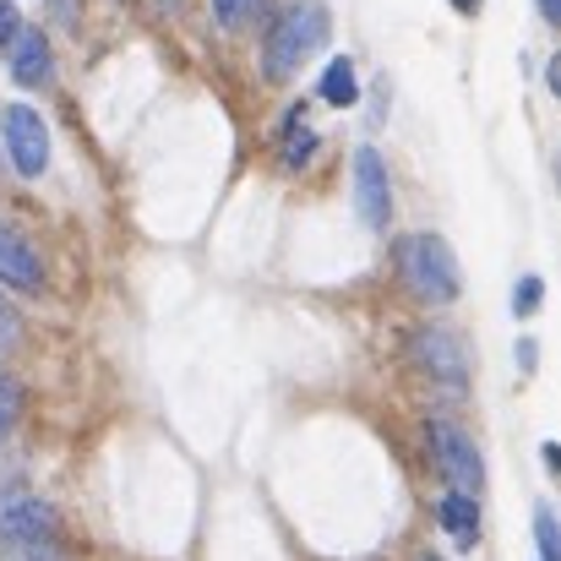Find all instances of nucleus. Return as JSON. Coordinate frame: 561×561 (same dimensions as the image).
<instances>
[{
  "mask_svg": "<svg viewBox=\"0 0 561 561\" xmlns=\"http://www.w3.org/2000/svg\"><path fill=\"white\" fill-rule=\"evenodd\" d=\"M328 33H333V16H328L322 0H289L267 22V38H262V71H267V82H289L317 49H328Z\"/></svg>",
  "mask_w": 561,
  "mask_h": 561,
  "instance_id": "f257e3e1",
  "label": "nucleus"
},
{
  "mask_svg": "<svg viewBox=\"0 0 561 561\" xmlns=\"http://www.w3.org/2000/svg\"><path fill=\"white\" fill-rule=\"evenodd\" d=\"M392 262H398V278L403 289L420 300V306H453L458 289H463V273H458V256L442 234H403L392 245Z\"/></svg>",
  "mask_w": 561,
  "mask_h": 561,
  "instance_id": "f03ea898",
  "label": "nucleus"
},
{
  "mask_svg": "<svg viewBox=\"0 0 561 561\" xmlns=\"http://www.w3.org/2000/svg\"><path fill=\"white\" fill-rule=\"evenodd\" d=\"M425 442H431V463L442 469V480H447L453 491L480 496V485H485V463H480L474 442H469L453 420H431V425H425Z\"/></svg>",
  "mask_w": 561,
  "mask_h": 561,
  "instance_id": "7ed1b4c3",
  "label": "nucleus"
},
{
  "mask_svg": "<svg viewBox=\"0 0 561 561\" xmlns=\"http://www.w3.org/2000/svg\"><path fill=\"white\" fill-rule=\"evenodd\" d=\"M0 131H5V148H11V164H16V175L38 181V175L49 170V126L38 121V110H27V104H11V110L0 115Z\"/></svg>",
  "mask_w": 561,
  "mask_h": 561,
  "instance_id": "20e7f679",
  "label": "nucleus"
},
{
  "mask_svg": "<svg viewBox=\"0 0 561 561\" xmlns=\"http://www.w3.org/2000/svg\"><path fill=\"white\" fill-rule=\"evenodd\" d=\"M55 507L38 502L27 485H5L0 491V546H22V540H55Z\"/></svg>",
  "mask_w": 561,
  "mask_h": 561,
  "instance_id": "39448f33",
  "label": "nucleus"
},
{
  "mask_svg": "<svg viewBox=\"0 0 561 561\" xmlns=\"http://www.w3.org/2000/svg\"><path fill=\"white\" fill-rule=\"evenodd\" d=\"M409 350H414V366L431 376V381H442L447 392H463L469 387V360H463V344H458L453 328H420Z\"/></svg>",
  "mask_w": 561,
  "mask_h": 561,
  "instance_id": "423d86ee",
  "label": "nucleus"
},
{
  "mask_svg": "<svg viewBox=\"0 0 561 561\" xmlns=\"http://www.w3.org/2000/svg\"><path fill=\"white\" fill-rule=\"evenodd\" d=\"M355 207H360L366 229H387V218H392V186H387V164L376 148L355 153Z\"/></svg>",
  "mask_w": 561,
  "mask_h": 561,
  "instance_id": "0eeeda50",
  "label": "nucleus"
},
{
  "mask_svg": "<svg viewBox=\"0 0 561 561\" xmlns=\"http://www.w3.org/2000/svg\"><path fill=\"white\" fill-rule=\"evenodd\" d=\"M0 284H11V289H22V295L44 289L38 251H33V245H27V234H22V229H11V224H0Z\"/></svg>",
  "mask_w": 561,
  "mask_h": 561,
  "instance_id": "6e6552de",
  "label": "nucleus"
},
{
  "mask_svg": "<svg viewBox=\"0 0 561 561\" xmlns=\"http://www.w3.org/2000/svg\"><path fill=\"white\" fill-rule=\"evenodd\" d=\"M11 77H16L22 88H49V82H55V55H49L44 33L22 27V33L11 38Z\"/></svg>",
  "mask_w": 561,
  "mask_h": 561,
  "instance_id": "1a4fd4ad",
  "label": "nucleus"
},
{
  "mask_svg": "<svg viewBox=\"0 0 561 561\" xmlns=\"http://www.w3.org/2000/svg\"><path fill=\"white\" fill-rule=\"evenodd\" d=\"M436 524L453 535V546H474L480 540V502L469 496V491H447L442 502H436Z\"/></svg>",
  "mask_w": 561,
  "mask_h": 561,
  "instance_id": "9d476101",
  "label": "nucleus"
},
{
  "mask_svg": "<svg viewBox=\"0 0 561 561\" xmlns=\"http://www.w3.org/2000/svg\"><path fill=\"white\" fill-rule=\"evenodd\" d=\"M311 159H317V131L306 126V110H289L284 142H278V164H284V170H306Z\"/></svg>",
  "mask_w": 561,
  "mask_h": 561,
  "instance_id": "9b49d317",
  "label": "nucleus"
},
{
  "mask_svg": "<svg viewBox=\"0 0 561 561\" xmlns=\"http://www.w3.org/2000/svg\"><path fill=\"white\" fill-rule=\"evenodd\" d=\"M322 99H328V104H339V110L360 99V82H355V60H344V55H339V60H333V66L322 71Z\"/></svg>",
  "mask_w": 561,
  "mask_h": 561,
  "instance_id": "f8f14e48",
  "label": "nucleus"
},
{
  "mask_svg": "<svg viewBox=\"0 0 561 561\" xmlns=\"http://www.w3.org/2000/svg\"><path fill=\"white\" fill-rule=\"evenodd\" d=\"M0 561H71L60 535L55 540H22V546H0Z\"/></svg>",
  "mask_w": 561,
  "mask_h": 561,
  "instance_id": "ddd939ff",
  "label": "nucleus"
},
{
  "mask_svg": "<svg viewBox=\"0 0 561 561\" xmlns=\"http://www.w3.org/2000/svg\"><path fill=\"white\" fill-rule=\"evenodd\" d=\"M535 540H540V561H561V535L551 507H535Z\"/></svg>",
  "mask_w": 561,
  "mask_h": 561,
  "instance_id": "4468645a",
  "label": "nucleus"
},
{
  "mask_svg": "<svg viewBox=\"0 0 561 561\" xmlns=\"http://www.w3.org/2000/svg\"><path fill=\"white\" fill-rule=\"evenodd\" d=\"M540 300H546V278H540V273L518 278V289H513V311H518V317H535Z\"/></svg>",
  "mask_w": 561,
  "mask_h": 561,
  "instance_id": "2eb2a0df",
  "label": "nucleus"
},
{
  "mask_svg": "<svg viewBox=\"0 0 561 561\" xmlns=\"http://www.w3.org/2000/svg\"><path fill=\"white\" fill-rule=\"evenodd\" d=\"M16 414H22V387H16L11 376H0V442L11 436V425H16Z\"/></svg>",
  "mask_w": 561,
  "mask_h": 561,
  "instance_id": "dca6fc26",
  "label": "nucleus"
},
{
  "mask_svg": "<svg viewBox=\"0 0 561 561\" xmlns=\"http://www.w3.org/2000/svg\"><path fill=\"white\" fill-rule=\"evenodd\" d=\"M251 11H256V0H213V16H218L224 27H240Z\"/></svg>",
  "mask_w": 561,
  "mask_h": 561,
  "instance_id": "f3484780",
  "label": "nucleus"
},
{
  "mask_svg": "<svg viewBox=\"0 0 561 561\" xmlns=\"http://www.w3.org/2000/svg\"><path fill=\"white\" fill-rule=\"evenodd\" d=\"M16 339H22V317L0 300V355H11V350H16Z\"/></svg>",
  "mask_w": 561,
  "mask_h": 561,
  "instance_id": "a211bd4d",
  "label": "nucleus"
},
{
  "mask_svg": "<svg viewBox=\"0 0 561 561\" xmlns=\"http://www.w3.org/2000/svg\"><path fill=\"white\" fill-rule=\"evenodd\" d=\"M22 33V16H16V5L11 0H0V49H11V38Z\"/></svg>",
  "mask_w": 561,
  "mask_h": 561,
  "instance_id": "6ab92c4d",
  "label": "nucleus"
},
{
  "mask_svg": "<svg viewBox=\"0 0 561 561\" xmlns=\"http://www.w3.org/2000/svg\"><path fill=\"white\" fill-rule=\"evenodd\" d=\"M535 360H540V350H535V339H524V344H518V366L535 371Z\"/></svg>",
  "mask_w": 561,
  "mask_h": 561,
  "instance_id": "aec40b11",
  "label": "nucleus"
},
{
  "mask_svg": "<svg viewBox=\"0 0 561 561\" xmlns=\"http://www.w3.org/2000/svg\"><path fill=\"white\" fill-rule=\"evenodd\" d=\"M480 5H485V0H453V11H458V16H480Z\"/></svg>",
  "mask_w": 561,
  "mask_h": 561,
  "instance_id": "412c9836",
  "label": "nucleus"
},
{
  "mask_svg": "<svg viewBox=\"0 0 561 561\" xmlns=\"http://www.w3.org/2000/svg\"><path fill=\"white\" fill-rule=\"evenodd\" d=\"M540 16H546V22H561V0H540Z\"/></svg>",
  "mask_w": 561,
  "mask_h": 561,
  "instance_id": "4be33fe9",
  "label": "nucleus"
},
{
  "mask_svg": "<svg viewBox=\"0 0 561 561\" xmlns=\"http://www.w3.org/2000/svg\"><path fill=\"white\" fill-rule=\"evenodd\" d=\"M414 561H442V557H431V551H420V557H414Z\"/></svg>",
  "mask_w": 561,
  "mask_h": 561,
  "instance_id": "5701e85b",
  "label": "nucleus"
},
{
  "mask_svg": "<svg viewBox=\"0 0 561 561\" xmlns=\"http://www.w3.org/2000/svg\"><path fill=\"white\" fill-rule=\"evenodd\" d=\"M126 5H131V0H126Z\"/></svg>",
  "mask_w": 561,
  "mask_h": 561,
  "instance_id": "b1692460",
  "label": "nucleus"
}]
</instances>
